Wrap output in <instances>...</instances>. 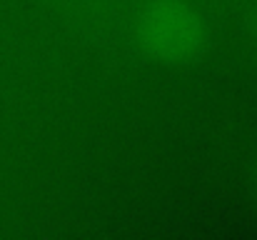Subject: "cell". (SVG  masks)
Here are the masks:
<instances>
[{"instance_id":"1","label":"cell","mask_w":257,"mask_h":240,"mask_svg":"<svg viewBox=\"0 0 257 240\" xmlns=\"http://www.w3.org/2000/svg\"><path fill=\"white\" fill-rule=\"evenodd\" d=\"M143 43L160 60H185L205 43V28L190 5L160 0L143 20Z\"/></svg>"}]
</instances>
